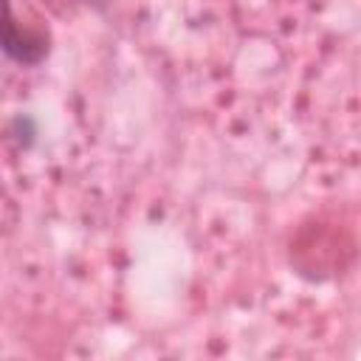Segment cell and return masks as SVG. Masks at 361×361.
I'll list each match as a JSON object with an SVG mask.
<instances>
[{"label": "cell", "instance_id": "obj_1", "mask_svg": "<svg viewBox=\"0 0 361 361\" xmlns=\"http://www.w3.org/2000/svg\"><path fill=\"white\" fill-rule=\"evenodd\" d=\"M51 37L45 28L23 25L14 17L11 0H0V51L20 65H37L48 56Z\"/></svg>", "mask_w": 361, "mask_h": 361}, {"label": "cell", "instance_id": "obj_2", "mask_svg": "<svg viewBox=\"0 0 361 361\" xmlns=\"http://www.w3.org/2000/svg\"><path fill=\"white\" fill-rule=\"evenodd\" d=\"M11 133H14V138H17L23 147H31V141H34V133H37V130H34V121H31L28 116H23V113H20V116L11 121Z\"/></svg>", "mask_w": 361, "mask_h": 361}]
</instances>
